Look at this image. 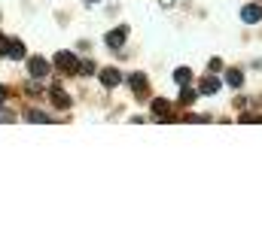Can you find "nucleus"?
<instances>
[{"mask_svg":"<svg viewBox=\"0 0 262 243\" xmlns=\"http://www.w3.org/2000/svg\"><path fill=\"white\" fill-rule=\"evenodd\" d=\"M55 67H58V73H76L79 70V61L73 52H58L55 55Z\"/></svg>","mask_w":262,"mask_h":243,"instance_id":"f257e3e1","label":"nucleus"},{"mask_svg":"<svg viewBox=\"0 0 262 243\" xmlns=\"http://www.w3.org/2000/svg\"><path fill=\"white\" fill-rule=\"evenodd\" d=\"M152 116L156 119H162V121H174L177 116H174V110H171V104L165 101V98H156L152 101Z\"/></svg>","mask_w":262,"mask_h":243,"instance_id":"f03ea898","label":"nucleus"},{"mask_svg":"<svg viewBox=\"0 0 262 243\" xmlns=\"http://www.w3.org/2000/svg\"><path fill=\"white\" fill-rule=\"evenodd\" d=\"M28 73H31L34 79H43V76L49 73V61H46V58H40V55L28 58Z\"/></svg>","mask_w":262,"mask_h":243,"instance_id":"7ed1b4c3","label":"nucleus"},{"mask_svg":"<svg viewBox=\"0 0 262 243\" xmlns=\"http://www.w3.org/2000/svg\"><path fill=\"white\" fill-rule=\"evenodd\" d=\"M125 40H128V28H125V25H119L116 31H110V34H107V46H110V49H122V46H125Z\"/></svg>","mask_w":262,"mask_h":243,"instance_id":"20e7f679","label":"nucleus"},{"mask_svg":"<svg viewBox=\"0 0 262 243\" xmlns=\"http://www.w3.org/2000/svg\"><path fill=\"white\" fill-rule=\"evenodd\" d=\"M98 76H101V82H104V88H116V85L122 82V73H119L116 67H104V70H101Z\"/></svg>","mask_w":262,"mask_h":243,"instance_id":"39448f33","label":"nucleus"},{"mask_svg":"<svg viewBox=\"0 0 262 243\" xmlns=\"http://www.w3.org/2000/svg\"><path fill=\"white\" fill-rule=\"evenodd\" d=\"M49 98H52V104H55L58 110H70V98H67V91H61L58 85L49 91Z\"/></svg>","mask_w":262,"mask_h":243,"instance_id":"423d86ee","label":"nucleus"},{"mask_svg":"<svg viewBox=\"0 0 262 243\" xmlns=\"http://www.w3.org/2000/svg\"><path fill=\"white\" fill-rule=\"evenodd\" d=\"M241 18H244V21H250V25H253V21H259V18H262V6H256V3H247V6L241 9Z\"/></svg>","mask_w":262,"mask_h":243,"instance_id":"0eeeda50","label":"nucleus"},{"mask_svg":"<svg viewBox=\"0 0 262 243\" xmlns=\"http://www.w3.org/2000/svg\"><path fill=\"white\" fill-rule=\"evenodd\" d=\"M198 91H201V94H216V91H220V79H216V76H204L201 85H198Z\"/></svg>","mask_w":262,"mask_h":243,"instance_id":"6e6552de","label":"nucleus"},{"mask_svg":"<svg viewBox=\"0 0 262 243\" xmlns=\"http://www.w3.org/2000/svg\"><path fill=\"white\" fill-rule=\"evenodd\" d=\"M128 85H131V91L146 94V76H143V73H131V76H128Z\"/></svg>","mask_w":262,"mask_h":243,"instance_id":"1a4fd4ad","label":"nucleus"},{"mask_svg":"<svg viewBox=\"0 0 262 243\" xmlns=\"http://www.w3.org/2000/svg\"><path fill=\"white\" fill-rule=\"evenodd\" d=\"M189 79H192V70H189V67H177V70H174V82H177L180 88L189 85Z\"/></svg>","mask_w":262,"mask_h":243,"instance_id":"9d476101","label":"nucleus"},{"mask_svg":"<svg viewBox=\"0 0 262 243\" xmlns=\"http://www.w3.org/2000/svg\"><path fill=\"white\" fill-rule=\"evenodd\" d=\"M25 119H28V121H37V125H52V119H49L46 113H40V110H34V107L25 113Z\"/></svg>","mask_w":262,"mask_h":243,"instance_id":"9b49d317","label":"nucleus"},{"mask_svg":"<svg viewBox=\"0 0 262 243\" xmlns=\"http://www.w3.org/2000/svg\"><path fill=\"white\" fill-rule=\"evenodd\" d=\"M226 82H229L232 88H241V85H244V73H241V70H226Z\"/></svg>","mask_w":262,"mask_h":243,"instance_id":"f8f14e48","label":"nucleus"},{"mask_svg":"<svg viewBox=\"0 0 262 243\" xmlns=\"http://www.w3.org/2000/svg\"><path fill=\"white\" fill-rule=\"evenodd\" d=\"M6 55H9V58H25V43H21V40H9V52H6Z\"/></svg>","mask_w":262,"mask_h":243,"instance_id":"ddd939ff","label":"nucleus"},{"mask_svg":"<svg viewBox=\"0 0 262 243\" xmlns=\"http://www.w3.org/2000/svg\"><path fill=\"white\" fill-rule=\"evenodd\" d=\"M195 98H198L195 91L183 85V91H180V107H192V104H195Z\"/></svg>","mask_w":262,"mask_h":243,"instance_id":"4468645a","label":"nucleus"},{"mask_svg":"<svg viewBox=\"0 0 262 243\" xmlns=\"http://www.w3.org/2000/svg\"><path fill=\"white\" fill-rule=\"evenodd\" d=\"M92 70H95V64H92V61H82V64H79V70H76V73H82V76H89V73H92Z\"/></svg>","mask_w":262,"mask_h":243,"instance_id":"2eb2a0df","label":"nucleus"},{"mask_svg":"<svg viewBox=\"0 0 262 243\" xmlns=\"http://www.w3.org/2000/svg\"><path fill=\"white\" fill-rule=\"evenodd\" d=\"M0 121H12V110H6L3 104H0Z\"/></svg>","mask_w":262,"mask_h":243,"instance_id":"dca6fc26","label":"nucleus"},{"mask_svg":"<svg viewBox=\"0 0 262 243\" xmlns=\"http://www.w3.org/2000/svg\"><path fill=\"white\" fill-rule=\"evenodd\" d=\"M6 98H9V88H6V85H0V104H6Z\"/></svg>","mask_w":262,"mask_h":243,"instance_id":"f3484780","label":"nucleus"}]
</instances>
